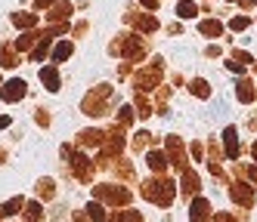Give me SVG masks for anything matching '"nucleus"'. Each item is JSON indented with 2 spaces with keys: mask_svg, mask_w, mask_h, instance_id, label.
<instances>
[{
  "mask_svg": "<svg viewBox=\"0 0 257 222\" xmlns=\"http://www.w3.org/2000/svg\"><path fill=\"white\" fill-rule=\"evenodd\" d=\"M0 96H4L7 102H16V99H22V96H25V80H10V84H7V90L0 92Z\"/></svg>",
  "mask_w": 257,
  "mask_h": 222,
  "instance_id": "1",
  "label": "nucleus"
},
{
  "mask_svg": "<svg viewBox=\"0 0 257 222\" xmlns=\"http://www.w3.org/2000/svg\"><path fill=\"white\" fill-rule=\"evenodd\" d=\"M41 80H44L47 90H53V92L59 90V74H56V68H41Z\"/></svg>",
  "mask_w": 257,
  "mask_h": 222,
  "instance_id": "2",
  "label": "nucleus"
},
{
  "mask_svg": "<svg viewBox=\"0 0 257 222\" xmlns=\"http://www.w3.org/2000/svg\"><path fill=\"white\" fill-rule=\"evenodd\" d=\"M223 139H226V154H229V158H238V142H235V130H232V126H226Z\"/></svg>",
  "mask_w": 257,
  "mask_h": 222,
  "instance_id": "3",
  "label": "nucleus"
},
{
  "mask_svg": "<svg viewBox=\"0 0 257 222\" xmlns=\"http://www.w3.org/2000/svg\"><path fill=\"white\" fill-rule=\"evenodd\" d=\"M195 12H198V6L192 4V0H180V6H177V16L180 18H192Z\"/></svg>",
  "mask_w": 257,
  "mask_h": 222,
  "instance_id": "4",
  "label": "nucleus"
},
{
  "mask_svg": "<svg viewBox=\"0 0 257 222\" xmlns=\"http://www.w3.org/2000/svg\"><path fill=\"white\" fill-rule=\"evenodd\" d=\"M205 216H208V204L205 200H195L192 204V222H205Z\"/></svg>",
  "mask_w": 257,
  "mask_h": 222,
  "instance_id": "5",
  "label": "nucleus"
},
{
  "mask_svg": "<svg viewBox=\"0 0 257 222\" xmlns=\"http://www.w3.org/2000/svg\"><path fill=\"white\" fill-rule=\"evenodd\" d=\"M68 56H71V44L65 40V44H59V46H56V52H53V62H65Z\"/></svg>",
  "mask_w": 257,
  "mask_h": 222,
  "instance_id": "6",
  "label": "nucleus"
},
{
  "mask_svg": "<svg viewBox=\"0 0 257 222\" xmlns=\"http://www.w3.org/2000/svg\"><path fill=\"white\" fill-rule=\"evenodd\" d=\"M235 92H238V99H242V102H251V99H254V92H251V84H245V80L238 84V90H235Z\"/></svg>",
  "mask_w": 257,
  "mask_h": 222,
  "instance_id": "7",
  "label": "nucleus"
},
{
  "mask_svg": "<svg viewBox=\"0 0 257 222\" xmlns=\"http://www.w3.org/2000/svg\"><path fill=\"white\" fill-rule=\"evenodd\" d=\"M201 34H220V22H214V18H211V22H201Z\"/></svg>",
  "mask_w": 257,
  "mask_h": 222,
  "instance_id": "8",
  "label": "nucleus"
},
{
  "mask_svg": "<svg viewBox=\"0 0 257 222\" xmlns=\"http://www.w3.org/2000/svg\"><path fill=\"white\" fill-rule=\"evenodd\" d=\"M149 164L155 166V170H164V166H168V160H164V154H158V152H152V154H149Z\"/></svg>",
  "mask_w": 257,
  "mask_h": 222,
  "instance_id": "9",
  "label": "nucleus"
},
{
  "mask_svg": "<svg viewBox=\"0 0 257 222\" xmlns=\"http://www.w3.org/2000/svg\"><path fill=\"white\" fill-rule=\"evenodd\" d=\"M19 207H22V198H13L7 207H4V213H7V216H13V213H19Z\"/></svg>",
  "mask_w": 257,
  "mask_h": 222,
  "instance_id": "10",
  "label": "nucleus"
},
{
  "mask_svg": "<svg viewBox=\"0 0 257 222\" xmlns=\"http://www.w3.org/2000/svg\"><path fill=\"white\" fill-rule=\"evenodd\" d=\"M87 213H90V219H93V222H102V219H105V216H102V207H96V204H90Z\"/></svg>",
  "mask_w": 257,
  "mask_h": 222,
  "instance_id": "11",
  "label": "nucleus"
},
{
  "mask_svg": "<svg viewBox=\"0 0 257 222\" xmlns=\"http://www.w3.org/2000/svg\"><path fill=\"white\" fill-rule=\"evenodd\" d=\"M13 22H16V25H22V28H28V25H34V22H38V18H34V16H16Z\"/></svg>",
  "mask_w": 257,
  "mask_h": 222,
  "instance_id": "12",
  "label": "nucleus"
},
{
  "mask_svg": "<svg viewBox=\"0 0 257 222\" xmlns=\"http://www.w3.org/2000/svg\"><path fill=\"white\" fill-rule=\"evenodd\" d=\"M192 90H195V96H201V99L208 96V84H205V80H195V84H192Z\"/></svg>",
  "mask_w": 257,
  "mask_h": 222,
  "instance_id": "13",
  "label": "nucleus"
},
{
  "mask_svg": "<svg viewBox=\"0 0 257 222\" xmlns=\"http://www.w3.org/2000/svg\"><path fill=\"white\" fill-rule=\"evenodd\" d=\"M232 28H235V31H245V28H248V18H245V16L232 18Z\"/></svg>",
  "mask_w": 257,
  "mask_h": 222,
  "instance_id": "14",
  "label": "nucleus"
},
{
  "mask_svg": "<svg viewBox=\"0 0 257 222\" xmlns=\"http://www.w3.org/2000/svg\"><path fill=\"white\" fill-rule=\"evenodd\" d=\"M41 216V207H38V204H31V207H28V219H38Z\"/></svg>",
  "mask_w": 257,
  "mask_h": 222,
  "instance_id": "15",
  "label": "nucleus"
},
{
  "mask_svg": "<svg viewBox=\"0 0 257 222\" xmlns=\"http://www.w3.org/2000/svg\"><path fill=\"white\" fill-rule=\"evenodd\" d=\"M53 4V0H38V6H50Z\"/></svg>",
  "mask_w": 257,
  "mask_h": 222,
  "instance_id": "16",
  "label": "nucleus"
},
{
  "mask_svg": "<svg viewBox=\"0 0 257 222\" xmlns=\"http://www.w3.org/2000/svg\"><path fill=\"white\" fill-rule=\"evenodd\" d=\"M217 222H232V219L229 216H217Z\"/></svg>",
  "mask_w": 257,
  "mask_h": 222,
  "instance_id": "17",
  "label": "nucleus"
},
{
  "mask_svg": "<svg viewBox=\"0 0 257 222\" xmlns=\"http://www.w3.org/2000/svg\"><path fill=\"white\" fill-rule=\"evenodd\" d=\"M10 124V118H0V126H7Z\"/></svg>",
  "mask_w": 257,
  "mask_h": 222,
  "instance_id": "18",
  "label": "nucleus"
}]
</instances>
